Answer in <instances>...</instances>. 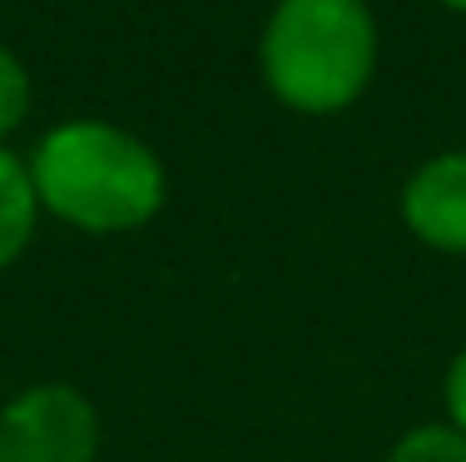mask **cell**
I'll list each match as a JSON object with an SVG mask.
<instances>
[{"label":"cell","mask_w":466,"mask_h":462,"mask_svg":"<svg viewBox=\"0 0 466 462\" xmlns=\"http://www.w3.org/2000/svg\"><path fill=\"white\" fill-rule=\"evenodd\" d=\"M40 214L85 234H129L164 209V159L115 119H60L30 154Z\"/></svg>","instance_id":"1"},{"label":"cell","mask_w":466,"mask_h":462,"mask_svg":"<svg viewBox=\"0 0 466 462\" xmlns=\"http://www.w3.org/2000/svg\"><path fill=\"white\" fill-rule=\"evenodd\" d=\"M258 75L298 115H338L377 75V20L368 0H279L258 36Z\"/></svg>","instance_id":"2"},{"label":"cell","mask_w":466,"mask_h":462,"mask_svg":"<svg viewBox=\"0 0 466 462\" xmlns=\"http://www.w3.org/2000/svg\"><path fill=\"white\" fill-rule=\"evenodd\" d=\"M99 413L70 383H35L0 408V462H95Z\"/></svg>","instance_id":"3"},{"label":"cell","mask_w":466,"mask_h":462,"mask_svg":"<svg viewBox=\"0 0 466 462\" xmlns=\"http://www.w3.org/2000/svg\"><path fill=\"white\" fill-rule=\"evenodd\" d=\"M402 224L437 254H466V149L431 154L407 174Z\"/></svg>","instance_id":"4"},{"label":"cell","mask_w":466,"mask_h":462,"mask_svg":"<svg viewBox=\"0 0 466 462\" xmlns=\"http://www.w3.org/2000/svg\"><path fill=\"white\" fill-rule=\"evenodd\" d=\"M40 224V200L30 184V164L0 145V269H10L30 249Z\"/></svg>","instance_id":"5"},{"label":"cell","mask_w":466,"mask_h":462,"mask_svg":"<svg viewBox=\"0 0 466 462\" xmlns=\"http://www.w3.org/2000/svg\"><path fill=\"white\" fill-rule=\"evenodd\" d=\"M387 462H466V437L451 423H421L397 437Z\"/></svg>","instance_id":"6"},{"label":"cell","mask_w":466,"mask_h":462,"mask_svg":"<svg viewBox=\"0 0 466 462\" xmlns=\"http://www.w3.org/2000/svg\"><path fill=\"white\" fill-rule=\"evenodd\" d=\"M30 115V70L10 46H0V145L15 135Z\"/></svg>","instance_id":"7"},{"label":"cell","mask_w":466,"mask_h":462,"mask_svg":"<svg viewBox=\"0 0 466 462\" xmlns=\"http://www.w3.org/2000/svg\"><path fill=\"white\" fill-rule=\"evenodd\" d=\"M441 398H447V423L466 437V348L451 358L447 383H441Z\"/></svg>","instance_id":"8"},{"label":"cell","mask_w":466,"mask_h":462,"mask_svg":"<svg viewBox=\"0 0 466 462\" xmlns=\"http://www.w3.org/2000/svg\"><path fill=\"white\" fill-rule=\"evenodd\" d=\"M437 5H447V10H461V15H466V0H437Z\"/></svg>","instance_id":"9"}]
</instances>
